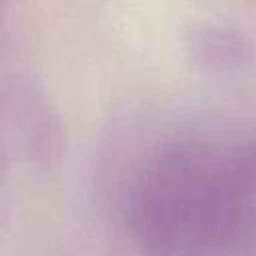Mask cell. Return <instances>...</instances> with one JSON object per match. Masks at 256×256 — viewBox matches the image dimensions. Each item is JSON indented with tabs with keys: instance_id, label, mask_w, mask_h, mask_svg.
Returning <instances> with one entry per match:
<instances>
[{
	"instance_id": "6da1fadb",
	"label": "cell",
	"mask_w": 256,
	"mask_h": 256,
	"mask_svg": "<svg viewBox=\"0 0 256 256\" xmlns=\"http://www.w3.org/2000/svg\"><path fill=\"white\" fill-rule=\"evenodd\" d=\"M224 162L198 146H172L148 166L132 202L134 236L146 256H174L182 242L220 236Z\"/></svg>"
},
{
	"instance_id": "7a4b0ae2",
	"label": "cell",
	"mask_w": 256,
	"mask_h": 256,
	"mask_svg": "<svg viewBox=\"0 0 256 256\" xmlns=\"http://www.w3.org/2000/svg\"><path fill=\"white\" fill-rule=\"evenodd\" d=\"M4 104L28 160L42 170H54L66 154L68 136L64 118L44 82L34 74H14L4 88Z\"/></svg>"
},
{
	"instance_id": "3957f363",
	"label": "cell",
	"mask_w": 256,
	"mask_h": 256,
	"mask_svg": "<svg viewBox=\"0 0 256 256\" xmlns=\"http://www.w3.org/2000/svg\"><path fill=\"white\" fill-rule=\"evenodd\" d=\"M218 244L234 256H256V138L224 162Z\"/></svg>"
},
{
	"instance_id": "277c9868",
	"label": "cell",
	"mask_w": 256,
	"mask_h": 256,
	"mask_svg": "<svg viewBox=\"0 0 256 256\" xmlns=\"http://www.w3.org/2000/svg\"><path fill=\"white\" fill-rule=\"evenodd\" d=\"M182 46L194 66L214 74L242 68L254 54V46L242 30L210 20L188 22Z\"/></svg>"
}]
</instances>
